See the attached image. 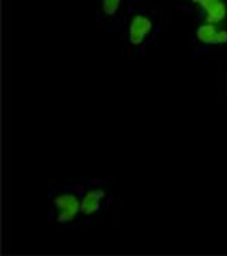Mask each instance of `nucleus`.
I'll return each mask as SVG.
<instances>
[{"label": "nucleus", "mask_w": 227, "mask_h": 256, "mask_svg": "<svg viewBox=\"0 0 227 256\" xmlns=\"http://www.w3.org/2000/svg\"><path fill=\"white\" fill-rule=\"evenodd\" d=\"M53 206L56 211V222L70 223L78 217L79 212H82V200L76 194L64 192L54 197Z\"/></svg>", "instance_id": "obj_1"}, {"label": "nucleus", "mask_w": 227, "mask_h": 256, "mask_svg": "<svg viewBox=\"0 0 227 256\" xmlns=\"http://www.w3.org/2000/svg\"><path fill=\"white\" fill-rule=\"evenodd\" d=\"M204 12V22L221 24L227 18V5L224 0H191Z\"/></svg>", "instance_id": "obj_2"}, {"label": "nucleus", "mask_w": 227, "mask_h": 256, "mask_svg": "<svg viewBox=\"0 0 227 256\" xmlns=\"http://www.w3.org/2000/svg\"><path fill=\"white\" fill-rule=\"evenodd\" d=\"M153 30V22L146 14H135L129 23V41L134 46H140Z\"/></svg>", "instance_id": "obj_3"}, {"label": "nucleus", "mask_w": 227, "mask_h": 256, "mask_svg": "<svg viewBox=\"0 0 227 256\" xmlns=\"http://www.w3.org/2000/svg\"><path fill=\"white\" fill-rule=\"evenodd\" d=\"M196 36L200 42L206 46L227 44V29L214 23H202L196 30Z\"/></svg>", "instance_id": "obj_4"}, {"label": "nucleus", "mask_w": 227, "mask_h": 256, "mask_svg": "<svg viewBox=\"0 0 227 256\" xmlns=\"http://www.w3.org/2000/svg\"><path fill=\"white\" fill-rule=\"evenodd\" d=\"M103 198H104L103 190H90L82 198V214H85V216L96 214L102 206Z\"/></svg>", "instance_id": "obj_5"}, {"label": "nucleus", "mask_w": 227, "mask_h": 256, "mask_svg": "<svg viewBox=\"0 0 227 256\" xmlns=\"http://www.w3.org/2000/svg\"><path fill=\"white\" fill-rule=\"evenodd\" d=\"M122 6V0H102V10L106 16H114Z\"/></svg>", "instance_id": "obj_6"}]
</instances>
